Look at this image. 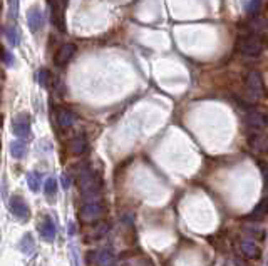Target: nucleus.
I'll list each match as a JSON object with an SVG mask.
<instances>
[{"instance_id":"obj_1","label":"nucleus","mask_w":268,"mask_h":266,"mask_svg":"<svg viewBox=\"0 0 268 266\" xmlns=\"http://www.w3.org/2000/svg\"><path fill=\"white\" fill-rule=\"evenodd\" d=\"M267 46V37L265 35H257V34H243L238 39V51L241 55L250 57V59H257L263 52V47Z\"/></svg>"},{"instance_id":"obj_2","label":"nucleus","mask_w":268,"mask_h":266,"mask_svg":"<svg viewBox=\"0 0 268 266\" xmlns=\"http://www.w3.org/2000/svg\"><path fill=\"white\" fill-rule=\"evenodd\" d=\"M104 214H106V208H104L103 203L91 201L81 206V210H79V221L82 224H94L103 219Z\"/></svg>"},{"instance_id":"obj_3","label":"nucleus","mask_w":268,"mask_h":266,"mask_svg":"<svg viewBox=\"0 0 268 266\" xmlns=\"http://www.w3.org/2000/svg\"><path fill=\"white\" fill-rule=\"evenodd\" d=\"M77 184H79L81 193L84 194L86 198H92V196H96V194L99 193L98 176H96L91 169H84L81 174H79Z\"/></svg>"},{"instance_id":"obj_4","label":"nucleus","mask_w":268,"mask_h":266,"mask_svg":"<svg viewBox=\"0 0 268 266\" xmlns=\"http://www.w3.org/2000/svg\"><path fill=\"white\" fill-rule=\"evenodd\" d=\"M245 84H247V94L252 101H258L263 96V77L258 70H250Z\"/></svg>"},{"instance_id":"obj_5","label":"nucleus","mask_w":268,"mask_h":266,"mask_svg":"<svg viewBox=\"0 0 268 266\" xmlns=\"http://www.w3.org/2000/svg\"><path fill=\"white\" fill-rule=\"evenodd\" d=\"M12 132L19 137V139H27L30 136V116L25 112L17 114L12 121Z\"/></svg>"},{"instance_id":"obj_6","label":"nucleus","mask_w":268,"mask_h":266,"mask_svg":"<svg viewBox=\"0 0 268 266\" xmlns=\"http://www.w3.org/2000/svg\"><path fill=\"white\" fill-rule=\"evenodd\" d=\"M8 208H10V213L15 216L17 219L25 223L30 216V210H29V205L25 203V199L22 196H12L10 198V203H8Z\"/></svg>"},{"instance_id":"obj_7","label":"nucleus","mask_w":268,"mask_h":266,"mask_svg":"<svg viewBox=\"0 0 268 266\" xmlns=\"http://www.w3.org/2000/svg\"><path fill=\"white\" fill-rule=\"evenodd\" d=\"M87 265L89 266H112V255L107 250L92 251L87 255Z\"/></svg>"},{"instance_id":"obj_8","label":"nucleus","mask_w":268,"mask_h":266,"mask_svg":"<svg viewBox=\"0 0 268 266\" xmlns=\"http://www.w3.org/2000/svg\"><path fill=\"white\" fill-rule=\"evenodd\" d=\"M76 52H77V47L74 46V44H64L62 47L57 51V54H55V65H59V67H64L67 62H71V59L74 55H76Z\"/></svg>"},{"instance_id":"obj_9","label":"nucleus","mask_w":268,"mask_h":266,"mask_svg":"<svg viewBox=\"0 0 268 266\" xmlns=\"http://www.w3.org/2000/svg\"><path fill=\"white\" fill-rule=\"evenodd\" d=\"M240 250L243 253V256H247L248 260H258L262 256V250L252 238H243L240 241Z\"/></svg>"},{"instance_id":"obj_10","label":"nucleus","mask_w":268,"mask_h":266,"mask_svg":"<svg viewBox=\"0 0 268 266\" xmlns=\"http://www.w3.org/2000/svg\"><path fill=\"white\" fill-rule=\"evenodd\" d=\"M76 112L71 109H65V107H59L55 112V121L59 124L62 129H69V127L74 126V122H76Z\"/></svg>"},{"instance_id":"obj_11","label":"nucleus","mask_w":268,"mask_h":266,"mask_svg":"<svg viewBox=\"0 0 268 266\" xmlns=\"http://www.w3.org/2000/svg\"><path fill=\"white\" fill-rule=\"evenodd\" d=\"M44 24V15H42V10L39 7H32L29 8L27 12V25L30 29V32H39Z\"/></svg>"},{"instance_id":"obj_12","label":"nucleus","mask_w":268,"mask_h":266,"mask_svg":"<svg viewBox=\"0 0 268 266\" xmlns=\"http://www.w3.org/2000/svg\"><path fill=\"white\" fill-rule=\"evenodd\" d=\"M247 124L253 131H263L268 126V116L258 110H252L247 116Z\"/></svg>"},{"instance_id":"obj_13","label":"nucleus","mask_w":268,"mask_h":266,"mask_svg":"<svg viewBox=\"0 0 268 266\" xmlns=\"http://www.w3.org/2000/svg\"><path fill=\"white\" fill-rule=\"evenodd\" d=\"M248 144L255 153L268 154V136L267 134H255L248 137Z\"/></svg>"},{"instance_id":"obj_14","label":"nucleus","mask_w":268,"mask_h":266,"mask_svg":"<svg viewBox=\"0 0 268 266\" xmlns=\"http://www.w3.org/2000/svg\"><path fill=\"white\" fill-rule=\"evenodd\" d=\"M268 27V20L263 15H255L248 22V32L257 35H265Z\"/></svg>"},{"instance_id":"obj_15","label":"nucleus","mask_w":268,"mask_h":266,"mask_svg":"<svg viewBox=\"0 0 268 266\" xmlns=\"http://www.w3.org/2000/svg\"><path fill=\"white\" fill-rule=\"evenodd\" d=\"M39 233H41V236L46 239V241L52 243L55 238V224L52 223V219L49 218V216H46L41 224H39Z\"/></svg>"},{"instance_id":"obj_16","label":"nucleus","mask_w":268,"mask_h":266,"mask_svg":"<svg viewBox=\"0 0 268 266\" xmlns=\"http://www.w3.org/2000/svg\"><path fill=\"white\" fill-rule=\"evenodd\" d=\"M67 149H69V153L74 154V156H81V154H84L86 149H87L86 137H84V136L72 137V139L69 141V144H67Z\"/></svg>"},{"instance_id":"obj_17","label":"nucleus","mask_w":268,"mask_h":266,"mask_svg":"<svg viewBox=\"0 0 268 266\" xmlns=\"http://www.w3.org/2000/svg\"><path fill=\"white\" fill-rule=\"evenodd\" d=\"M36 250L37 246H36V241H34V236L30 233H25L19 241V251L24 253L25 256H32L34 253H36Z\"/></svg>"},{"instance_id":"obj_18","label":"nucleus","mask_w":268,"mask_h":266,"mask_svg":"<svg viewBox=\"0 0 268 266\" xmlns=\"http://www.w3.org/2000/svg\"><path fill=\"white\" fill-rule=\"evenodd\" d=\"M3 35L7 37V41L12 47H15L20 44V35H19V30H17L15 25H12V24L5 25V27H3Z\"/></svg>"},{"instance_id":"obj_19","label":"nucleus","mask_w":268,"mask_h":266,"mask_svg":"<svg viewBox=\"0 0 268 266\" xmlns=\"http://www.w3.org/2000/svg\"><path fill=\"white\" fill-rule=\"evenodd\" d=\"M268 213V198H263L260 203H258L257 206H255V210L252 211V214H250V219H260V218H265V214Z\"/></svg>"},{"instance_id":"obj_20","label":"nucleus","mask_w":268,"mask_h":266,"mask_svg":"<svg viewBox=\"0 0 268 266\" xmlns=\"http://www.w3.org/2000/svg\"><path fill=\"white\" fill-rule=\"evenodd\" d=\"M10 154L14 159H24L25 154H27V146L22 143V141H14L10 144Z\"/></svg>"},{"instance_id":"obj_21","label":"nucleus","mask_w":268,"mask_h":266,"mask_svg":"<svg viewBox=\"0 0 268 266\" xmlns=\"http://www.w3.org/2000/svg\"><path fill=\"white\" fill-rule=\"evenodd\" d=\"M107 231H109V224L107 223H99L89 234H87L86 238L91 239V241H94V239H101Z\"/></svg>"},{"instance_id":"obj_22","label":"nucleus","mask_w":268,"mask_h":266,"mask_svg":"<svg viewBox=\"0 0 268 266\" xmlns=\"http://www.w3.org/2000/svg\"><path fill=\"white\" fill-rule=\"evenodd\" d=\"M243 229L250 234V238L255 236L258 239H265V236H267L265 229L260 228V226H257V224H247V226H243Z\"/></svg>"},{"instance_id":"obj_23","label":"nucleus","mask_w":268,"mask_h":266,"mask_svg":"<svg viewBox=\"0 0 268 266\" xmlns=\"http://www.w3.org/2000/svg\"><path fill=\"white\" fill-rule=\"evenodd\" d=\"M27 184L32 193H37L41 189V174L39 172H29L27 174Z\"/></svg>"},{"instance_id":"obj_24","label":"nucleus","mask_w":268,"mask_h":266,"mask_svg":"<svg viewBox=\"0 0 268 266\" xmlns=\"http://www.w3.org/2000/svg\"><path fill=\"white\" fill-rule=\"evenodd\" d=\"M57 188H59V184H57V179H54V177H49V179L44 183V193L49 198L57 194Z\"/></svg>"},{"instance_id":"obj_25","label":"nucleus","mask_w":268,"mask_h":266,"mask_svg":"<svg viewBox=\"0 0 268 266\" xmlns=\"http://www.w3.org/2000/svg\"><path fill=\"white\" fill-rule=\"evenodd\" d=\"M37 79H39V84H41L42 87H47L51 82V72L47 69H41L37 74Z\"/></svg>"},{"instance_id":"obj_26","label":"nucleus","mask_w":268,"mask_h":266,"mask_svg":"<svg viewBox=\"0 0 268 266\" xmlns=\"http://www.w3.org/2000/svg\"><path fill=\"white\" fill-rule=\"evenodd\" d=\"M260 7H262V0H250L248 12L255 17V15H257V12H260Z\"/></svg>"},{"instance_id":"obj_27","label":"nucleus","mask_w":268,"mask_h":266,"mask_svg":"<svg viewBox=\"0 0 268 266\" xmlns=\"http://www.w3.org/2000/svg\"><path fill=\"white\" fill-rule=\"evenodd\" d=\"M8 7H10V17L17 19L19 17V0H8Z\"/></svg>"},{"instance_id":"obj_28","label":"nucleus","mask_w":268,"mask_h":266,"mask_svg":"<svg viewBox=\"0 0 268 266\" xmlns=\"http://www.w3.org/2000/svg\"><path fill=\"white\" fill-rule=\"evenodd\" d=\"M0 57H2L3 64H7V65L14 64V55H12V52L5 51V49H2V54H0Z\"/></svg>"},{"instance_id":"obj_29","label":"nucleus","mask_w":268,"mask_h":266,"mask_svg":"<svg viewBox=\"0 0 268 266\" xmlns=\"http://www.w3.org/2000/svg\"><path fill=\"white\" fill-rule=\"evenodd\" d=\"M69 256H71V265L72 266H81V265H79V253L76 250V246L71 248V253H69Z\"/></svg>"},{"instance_id":"obj_30","label":"nucleus","mask_w":268,"mask_h":266,"mask_svg":"<svg viewBox=\"0 0 268 266\" xmlns=\"http://www.w3.org/2000/svg\"><path fill=\"white\" fill-rule=\"evenodd\" d=\"M263 181H265V186L268 188V166L263 167Z\"/></svg>"},{"instance_id":"obj_31","label":"nucleus","mask_w":268,"mask_h":266,"mask_svg":"<svg viewBox=\"0 0 268 266\" xmlns=\"http://www.w3.org/2000/svg\"><path fill=\"white\" fill-rule=\"evenodd\" d=\"M235 266H252V265L247 263V261H243V260H235Z\"/></svg>"},{"instance_id":"obj_32","label":"nucleus","mask_w":268,"mask_h":266,"mask_svg":"<svg viewBox=\"0 0 268 266\" xmlns=\"http://www.w3.org/2000/svg\"><path fill=\"white\" fill-rule=\"evenodd\" d=\"M267 266H268V263H267Z\"/></svg>"}]
</instances>
